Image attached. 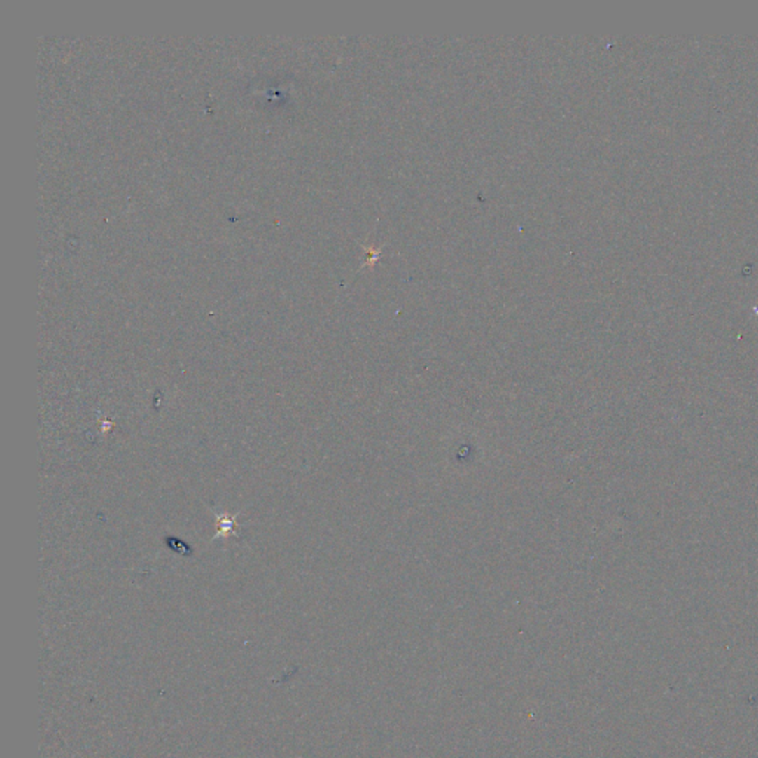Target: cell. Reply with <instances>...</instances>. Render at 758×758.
<instances>
[{
    "label": "cell",
    "instance_id": "cell-1",
    "mask_svg": "<svg viewBox=\"0 0 758 758\" xmlns=\"http://www.w3.org/2000/svg\"><path fill=\"white\" fill-rule=\"evenodd\" d=\"M218 529H220V535H230L234 531V520L230 519L228 516H223L220 521H218Z\"/></svg>",
    "mask_w": 758,
    "mask_h": 758
}]
</instances>
